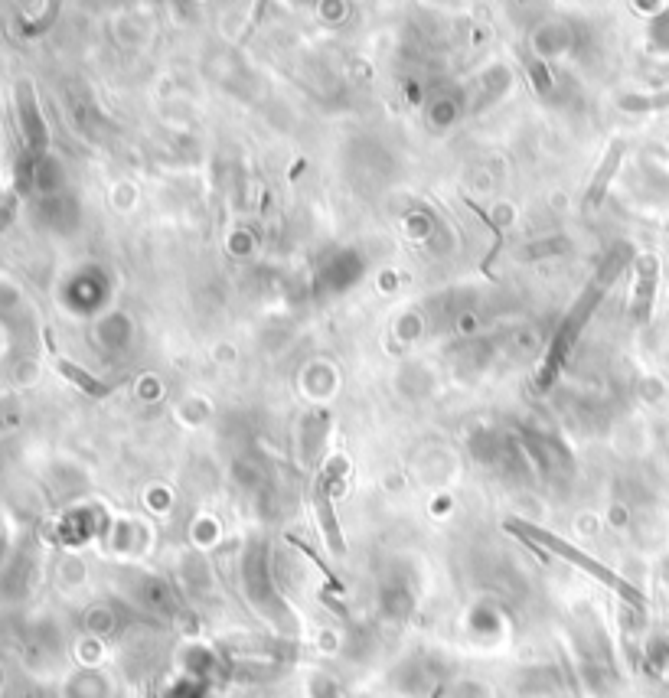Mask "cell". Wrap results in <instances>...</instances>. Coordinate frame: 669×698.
<instances>
[{
  "label": "cell",
  "mask_w": 669,
  "mask_h": 698,
  "mask_svg": "<svg viewBox=\"0 0 669 698\" xmlns=\"http://www.w3.org/2000/svg\"><path fill=\"white\" fill-rule=\"evenodd\" d=\"M17 102H20L23 131H27L30 151H33L36 157H40V154H43V147H46V128H43L40 108H36V98H33V85H30V82H20V89H17Z\"/></svg>",
  "instance_id": "5b68a950"
},
{
  "label": "cell",
  "mask_w": 669,
  "mask_h": 698,
  "mask_svg": "<svg viewBox=\"0 0 669 698\" xmlns=\"http://www.w3.org/2000/svg\"><path fill=\"white\" fill-rule=\"evenodd\" d=\"M627 261H630V248H617V252L604 261V268L598 271V278H594V281L588 284V288L581 291L578 304H572V314L565 317V323L559 327V333H555L552 343H549V359H545V366H542V372H539V385H542V389H545V385H552L555 372H559L562 359L568 356V349L575 346L581 327H585V323L591 320L594 307H598V304L604 301L607 288H611V284L617 281V274H621V271L627 268Z\"/></svg>",
  "instance_id": "6da1fadb"
},
{
  "label": "cell",
  "mask_w": 669,
  "mask_h": 698,
  "mask_svg": "<svg viewBox=\"0 0 669 698\" xmlns=\"http://www.w3.org/2000/svg\"><path fill=\"white\" fill-rule=\"evenodd\" d=\"M506 532H513V535H519V539H526V542H539L542 548H549V552H555L559 558H565V562L578 565L581 571H588L591 578H598L601 584H607V588L621 594L624 601H630L634 607H643V594H640V591H634L624 578H617L611 568H604L601 562H594V558H588L585 552H578L575 545H568L565 539H559V535L545 532V529H539V526H529V522H523V519H506Z\"/></svg>",
  "instance_id": "7a4b0ae2"
},
{
  "label": "cell",
  "mask_w": 669,
  "mask_h": 698,
  "mask_svg": "<svg viewBox=\"0 0 669 698\" xmlns=\"http://www.w3.org/2000/svg\"><path fill=\"white\" fill-rule=\"evenodd\" d=\"M656 281H660V258L656 255H640L637 261V288H634V304H630V317L637 323L650 320L653 297H656Z\"/></svg>",
  "instance_id": "277c9868"
},
{
  "label": "cell",
  "mask_w": 669,
  "mask_h": 698,
  "mask_svg": "<svg viewBox=\"0 0 669 698\" xmlns=\"http://www.w3.org/2000/svg\"><path fill=\"white\" fill-rule=\"evenodd\" d=\"M621 108L624 111H663V108H669V89L666 92H656V95H630V98H621Z\"/></svg>",
  "instance_id": "9c48e42d"
},
{
  "label": "cell",
  "mask_w": 669,
  "mask_h": 698,
  "mask_svg": "<svg viewBox=\"0 0 669 698\" xmlns=\"http://www.w3.org/2000/svg\"><path fill=\"white\" fill-rule=\"evenodd\" d=\"M464 203H467V209H474V213L483 219V222H487V226H490V232H493V248H490V255L487 258H483V265H480V271L483 274H487V278H490V268H493V258H497L500 255V248H503V229L497 226V222H493L490 216H487V209H480L477 203H474V199H464Z\"/></svg>",
  "instance_id": "ba28073f"
},
{
  "label": "cell",
  "mask_w": 669,
  "mask_h": 698,
  "mask_svg": "<svg viewBox=\"0 0 669 698\" xmlns=\"http://www.w3.org/2000/svg\"><path fill=\"white\" fill-rule=\"evenodd\" d=\"M343 467H346L343 457H337L324 473H320L317 483H314V506H317V516H320V526H324L327 545H330L337 555L346 552V542H343V529H340L337 513H333V503H330V483H333V477H337V473H340Z\"/></svg>",
  "instance_id": "3957f363"
},
{
  "label": "cell",
  "mask_w": 669,
  "mask_h": 698,
  "mask_svg": "<svg viewBox=\"0 0 669 698\" xmlns=\"http://www.w3.org/2000/svg\"><path fill=\"white\" fill-rule=\"evenodd\" d=\"M621 160H624V141H614L611 151L604 154L598 173H594L591 186H588V196H585V206H588V209H594V206H598L601 199H604V193H607V186H611L617 167H621Z\"/></svg>",
  "instance_id": "8992f818"
},
{
  "label": "cell",
  "mask_w": 669,
  "mask_h": 698,
  "mask_svg": "<svg viewBox=\"0 0 669 698\" xmlns=\"http://www.w3.org/2000/svg\"><path fill=\"white\" fill-rule=\"evenodd\" d=\"M56 369L63 372V376L76 385V389H82L85 395H92V398H105L108 392H111V385H105V382H98L95 376H89V372H85L82 366H76V363H69V359H59L56 363Z\"/></svg>",
  "instance_id": "52a82bcc"
}]
</instances>
